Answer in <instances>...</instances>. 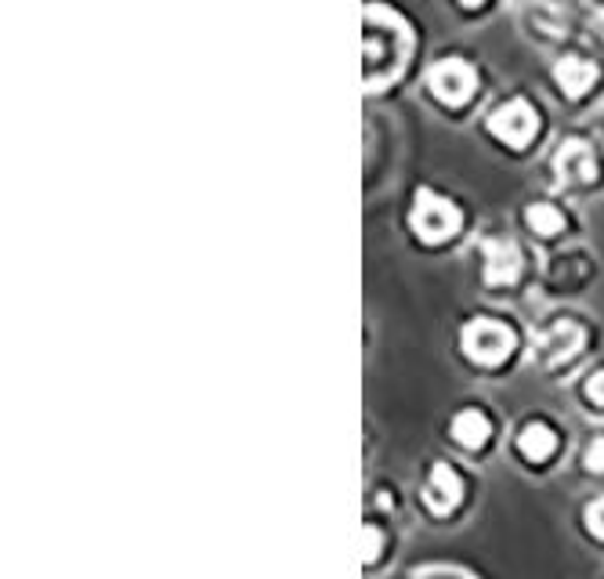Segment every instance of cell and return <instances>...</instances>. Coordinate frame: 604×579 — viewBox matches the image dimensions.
I'll return each instance as SVG.
<instances>
[{"instance_id": "1", "label": "cell", "mask_w": 604, "mask_h": 579, "mask_svg": "<svg viewBox=\"0 0 604 579\" xmlns=\"http://www.w3.org/2000/svg\"><path fill=\"white\" fill-rule=\"evenodd\" d=\"M413 33L398 11L384 4L365 8V88L381 91L406 69Z\"/></svg>"}, {"instance_id": "2", "label": "cell", "mask_w": 604, "mask_h": 579, "mask_svg": "<svg viewBox=\"0 0 604 579\" xmlns=\"http://www.w3.org/2000/svg\"><path fill=\"white\" fill-rule=\"evenodd\" d=\"M460 224H464V215H460V207L453 199L431 193V188H420L417 199H413V210H409V229L417 235L420 243H445L453 240L460 232Z\"/></svg>"}, {"instance_id": "3", "label": "cell", "mask_w": 604, "mask_h": 579, "mask_svg": "<svg viewBox=\"0 0 604 579\" xmlns=\"http://www.w3.org/2000/svg\"><path fill=\"white\" fill-rule=\"evenodd\" d=\"M460 348L478 366H500L514 351V329L496 323V319H471L460 329Z\"/></svg>"}, {"instance_id": "4", "label": "cell", "mask_w": 604, "mask_h": 579, "mask_svg": "<svg viewBox=\"0 0 604 579\" xmlns=\"http://www.w3.org/2000/svg\"><path fill=\"white\" fill-rule=\"evenodd\" d=\"M536 131H539V116L525 99L507 102L500 109H492L489 116V135L500 138L503 146H511V149L528 146V141L536 138Z\"/></svg>"}, {"instance_id": "5", "label": "cell", "mask_w": 604, "mask_h": 579, "mask_svg": "<svg viewBox=\"0 0 604 579\" xmlns=\"http://www.w3.org/2000/svg\"><path fill=\"white\" fill-rule=\"evenodd\" d=\"M428 88L442 105H464L478 88V73L464 62V58H442L438 66H431Z\"/></svg>"}, {"instance_id": "6", "label": "cell", "mask_w": 604, "mask_h": 579, "mask_svg": "<svg viewBox=\"0 0 604 579\" xmlns=\"http://www.w3.org/2000/svg\"><path fill=\"white\" fill-rule=\"evenodd\" d=\"M554 171L565 185H586L597 178V157L583 138H565L554 157Z\"/></svg>"}, {"instance_id": "7", "label": "cell", "mask_w": 604, "mask_h": 579, "mask_svg": "<svg viewBox=\"0 0 604 579\" xmlns=\"http://www.w3.org/2000/svg\"><path fill=\"white\" fill-rule=\"evenodd\" d=\"M583 326L572 323V319H561V323H554L547 334L539 337V359L547 366H561V362H572L579 356V348H583Z\"/></svg>"}, {"instance_id": "8", "label": "cell", "mask_w": 604, "mask_h": 579, "mask_svg": "<svg viewBox=\"0 0 604 579\" xmlns=\"http://www.w3.org/2000/svg\"><path fill=\"white\" fill-rule=\"evenodd\" d=\"M460 500H464V482H460V475L449 464H434L428 482H423V503L434 514H449L456 511Z\"/></svg>"}, {"instance_id": "9", "label": "cell", "mask_w": 604, "mask_h": 579, "mask_svg": "<svg viewBox=\"0 0 604 579\" xmlns=\"http://www.w3.org/2000/svg\"><path fill=\"white\" fill-rule=\"evenodd\" d=\"M521 276V251L514 240H489L485 243V282L507 287Z\"/></svg>"}, {"instance_id": "10", "label": "cell", "mask_w": 604, "mask_h": 579, "mask_svg": "<svg viewBox=\"0 0 604 579\" xmlns=\"http://www.w3.org/2000/svg\"><path fill=\"white\" fill-rule=\"evenodd\" d=\"M597 66L583 55H565L558 66H554V80L568 99H583V94L597 84Z\"/></svg>"}, {"instance_id": "11", "label": "cell", "mask_w": 604, "mask_h": 579, "mask_svg": "<svg viewBox=\"0 0 604 579\" xmlns=\"http://www.w3.org/2000/svg\"><path fill=\"white\" fill-rule=\"evenodd\" d=\"M489 435H492V424L481 409H464L453 417V439L464 449H481L489 442Z\"/></svg>"}, {"instance_id": "12", "label": "cell", "mask_w": 604, "mask_h": 579, "mask_svg": "<svg viewBox=\"0 0 604 579\" xmlns=\"http://www.w3.org/2000/svg\"><path fill=\"white\" fill-rule=\"evenodd\" d=\"M554 449H558V435L547 424H525L518 435V453L532 460V464H539V460H547Z\"/></svg>"}, {"instance_id": "13", "label": "cell", "mask_w": 604, "mask_h": 579, "mask_svg": "<svg viewBox=\"0 0 604 579\" xmlns=\"http://www.w3.org/2000/svg\"><path fill=\"white\" fill-rule=\"evenodd\" d=\"M525 221H528V229L539 235H558L565 229V215L554 204H532L525 210Z\"/></svg>"}, {"instance_id": "14", "label": "cell", "mask_w": 604, "mask_h": 579, "mask_svg": "<svg viewBox=\"0 0 604 579\" xmlns=\"http://www.w3.org/2000/svg\"><path fill=\"white\" fill-rule=\"evenodd\" d=\"M365 533V547H362V561L365 565H373L376 558H381V547H384V536H381V529L376 525H365L362 529Z\"/></svg>"}, {"instance_id": "15", "label": "cell", "mask_w": 604, "mask_h": 579, "mask_svg": "<svg viewBox=\"0 0 604 579\" xmlns=\"http://www.w3.org/2000/svg\"><path fill=\"white\" fill-rule=\"evenodd\" d=\"M586 529L594 533L597 540H604V496H597L594 503H586Z\"/></svg>"}, {"instance_id": "16", "label": "cell", "mask_w": 604, "mask_h": 579, "mask_svg": "<svg viewBox=\"0 0 604 579\" xmlns=\"http://www.w3.org/2000/svg\"><path fill=\"white\" fill-rule=\"evenodd\" d=\"M583 464H586V471H594V475H604V439H594L586 445Z\"/></svg>"}, {"instance_id": "17", "label": "cell", "mask_w": 604, "mask_h": 579, "mask_svg": "<svg viewBox=\"0 0 604 579\" xmlns=\"http://www.w3.org/2000/svg\"><path fill=\"white\" fill-rule=\"evenodd\" d=\"M586 395L594 406H604V370L597 373H590V381H586Z\"/></svg>"}, {"instance_id": "18", "label": "cell", "mask_w": 604, "mask_h": 579, "mask_svg": "<svg viewBox=\"0 0 604 579\" xmlns=\"http://www.w3.org/2000/svg\"><path fill=\"white\" fill-rule=\"evenodd\" d=\"M417 576H434V572H456V576H467V569H460V565H420V569H413Z\"/></svg>"}, {"instance_id": "19", "label": "cell", "mask_w": 604, "mask_h": 579, "mask_svg": "<svg viewBox=\"0 0 604 579\" xmlns=\"http://www.w3.org/2000/svg\"><path fill=\"white\" fill-rule=\"evenodd\" d=\"M594 30H597V37L604 40V8H601L597 15H594Z\"/></svg>"}, {"instance_id": "20", "label": "cell", "mask_w": 604, "mask_h": 579, "mask_svg": "<svg viewBox=\"0 0 604 579\" xmlns=\"http://www.w3.org/2000/svg\"><path fill=\"white\" fill-rule=\"evenodd\" d=\"M464 8H478V4H485V0H460Z\"/></svg>"}]
</instances>
